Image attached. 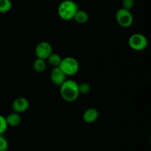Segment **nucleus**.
Here are the masks:
<instances>
[{
    "label": "nucleus",
    "mask_w": 151,
    "mask_h": 151,
    "mask_svg": "<svg viewBox=\"0 0 151 151\" xmlns=\"http://www.w3.org/2000/svg\"><path fill=\"white\" fill-rule=\"evenodd\" d=\"M60 94L66 102H75L80 95L79 84L75 80L66 79L60 86Z\"/></svg>",
    "instance_id": "nucleus-1"
},
{
    "label": "nucleus",
    "mask_w": 151,
    "mask_h": 151,
    "mask_svg": "<svg viewBox=\"0 0 151 151\" xmlns=\"http://www.w3.org/2000/svg\"><path fill=\"white\" fill-rule=\"evenodd\" d=\"M79 10V6L73 0H63L58 7V14L63 21L73 19L75 13Z\"/></svg>",
    "instance_id": "nucleus-2"
},
{
    "label": "nucleus",
    "mask_w": 151,
    "mask_h": 151,
    "mask_svg": "<svg viewBox=\"0 0 151 151\" xmlns=\"http://www.w3.org/2000/svg\"><path fill=\"white\" fill-rule=\"evenodd\" d=\"M59 68L64 73L66 76H74L78 73L79 71L80 65L75 58L67 56L62 59L61 62L59 65Z\"/></svg>",
    "instance_id": "nucleus-3"
},
{
    "label": "nucleus",
    "mask_w": 151,
    "mask_h": 151,
    "mask_svg": "<svg viewBox=\"0 0 151 151\" xmlns=\"http://www.w3.org/2000/svg\"><path fill=\"white\" fill-rule=\"evenodd\" d=\"M128 44L134 50L141 51L147 47L148 40L144 34L134 33L128 38Z\"/></svg>",
    "instance_id": "nucleus-4"
},
{
    "label": "nucleus",
    "mask_w": 151,
    "mask_h": 151,
    "mask_svg": "<svg viewBox=\"0 0 151 151\" xmlns=\"http://www.w3.org/2000/svg\"><path fill=\"white\" fill-rule=\"evenodd\" d=\"M115 17H116V20L118 25H120L122 28H129L134 22V16H133L131 10H126L122 7L119 8L116 12Z\"/></svg>",
    "instance_id": "nucleus-5"
},
{
    "label": "nucleus",
    "mask_w": 151,
    "mask_h": 151,
    "mask_svg": "<svg viewBox=\"0 0 151 151\" xmlns=\"http://www.w3.org/2000/svg\"><path fill=\"white\" fill-rule=\"evenodd\" d=\"M53 53V48L50 42L42 41L38 43L35 48V53L37 58L47 60L49 56Z\"/></svg>",
    "instance_id": "nucleus-6"
},
{
    "label": "nucleus",
    "mask_w": 151,
    "mask_h": 151,
    "mask_svg": "<svg viewBox=\"0 0 151 151\" xmlns=\"http://www.w3.org/2000/svg\"><path fill=\"white\" fill-rule=\"evenodd\" d=\"M12 110L13 112L22 113L26 112L29 107V102L25 97H18L12 103Z\"/></svg>",
    "instance_id": "nucleus-7"
},
{
    "label": "nucleus",
    "mask_w": 151,
    "mask_h": 151,
    "mask_svg": "<svg viewBox=\"0 0 151 151\" xmlns=\"http://www.w3.org/2000/svg\"><path fill=\"white\" fill-rule=\"evenodd\" d=\"M50 77L52 83L57 86H60L66 80V76L59 68V67L52 68V70L50 72Z\"/></svg>",
    "instance_id": "nucleus-8"
},
{
    "label": "nucleus",
    "mask_w": 151,
    "mask_h": 151,
    "mask_svg": "<svg viewBox=\"0 0 151 151\" xmlns=\"http://www.w3.org/2000/svg\"><path fill=\"white\" fill-rule=\"evenodd\" d=\"M99 118V111L94 107H89L86 110L83 115V119L87 124L95 122Z\"/></svg>",
    "instance_id": "nucleus-9"
},
{
    "label": "nucleus",
    "mask_w": 151,
    "mask_h": 151,
    "mask_svg": "<svg viewBox=\"0 0 151 151\" xmlns=\"http://www.w3.org/2000/svg\"><path fill=\"white\" fill-rule=\"evenodd\" d=\"M5 118L7 125L10 127H17L22 122V117L20 114L16 112H13L7 115Z\"/></svg>",
    "instance_id": "nucleus-10"
},
{
    "label": "nucleus",
    "mask_w": 151,
    "mask_h": 151,
    "mask_svg": "<svg viewBox=\"0 0 151 151\" xmlns=\"http://www.w3.org/2000/svg\"><path fill=\"white\" fill-rule=\"evenodd\" d=\"M88 19H89L88 13L85 10H80L79 9L75 13L73 20H75V22H77L78 24L83 25V24H86V22H88Z\"/></svg>",
    "instance_id": "nucleus-11"
},
{
    "label": "nucleus",
    "mask_w": 151,
    "mask_h": 151,
    "mask_svg": "<svg viewBox=\"0 0 151 151\" xmlns=\"http://www.w3.org/2000/svg\"><path fill=\"white\" fill-rule=\"evenodd\" d=\"M47 61L44 59L36 58L32 64V68L36 73H42L47 68Z\"/></svg>",
    "instance_id": "nucleus-12"
},
{
    "label": "nucleus",
    "mask_w": 151,
    "mask_h": 151,
    "mask_svg": "<svg viewBox=\"0 0 151 151\" xmlns=\"http://www.w3.org/2000/svg\"><path fill=\"white\" fill-rule=\"evenodd\" d=\"M62 59L61 56H60L58 53H52L50 56L48 57V59H47V62L52 66V68H57V67H59L60 62H61Z\"/></svg>",
    "instance_id": "nucleus-13"
},
{
    "label": "nucleus",
    "mask_w": 151,
    "mask_h": 151,
    "mask_svg": "<svg viewBox=\"0 0 151 151\" xmlns=\"http://www.w3.org/2000/svg\"><path fill=\"white\" fill-rule=\"evenodd\" d=\"M12 6L11 0H0V13H8L12 9Z\"/></svg>",
    "instance_id": "nucleus-14"
},
{
    "label": "nucleus",
    "mask_w": 151,
    "mask_h": 151,
    "mask_svg": "<svg viewBox=\"0 0 151 151\" xmlns=\"http://www.w3.org/2000/svg\"><path fill=\"white\" fill-rule=\"evenodd\" d=\"M91 91V85L88 82H82L79 84L80 94L86 95Z\"/></svg>",
    "instance_id": "nucleus-15"
},
{
    "label": "nucleus",
    "mask_w": 151,
    "mask_h": 151,
    "mask_svg": "<svg viewBox=\"0 0 151 151\" xmlns=\"http://www.w3.org/2000/svg\"><path fill=\"white\" fill-rule=\"evenodd\" d=\"M9 148V143L3 134H0V151H7Z\"/></svg>",
    "instance_id": "nucleus-16"
},
{
    "label": "nucleus",
    "mask_w": 151,
    "mask_h": 151,
    "mask_svg": "<svg viewBox=\"0 0 151 151\" xmlns=\"http://www.w3.org/2000/svg\"><path fill=\"white\" fill-rule=\"evenodd\" d=\"M7 121H6L5 117L2 115H0V134H4V132L7 130Z\"/></svg>",
    "instance_id": "nucleus-17"
},
{
    "label": "nucleus",
    "mask_w": 151,
    "mask_h": 151,
    "mask_svg": "<svg viewBox=\"0 0 151 151\" xmlns=\"http://www.w3.org/2000/svg\"><path fill=\"white\" fill-rule=\"evenodd\" d=\"M135 4V0H122V7L126 10H131Z\"/></svg>",
    "instance_id": "nucleus-18"
},
{
    "label": "nucleus",
    "mask_w": 151,
    "mask_h": 151,
    "mask_svg": "<svg viewBox=\"0 0 151 151\" xmlns=\"http://www.w3.org/2000/svg\"><path fill=\"white\" fill-rule=\"evenodd\" d=\"M150 141H151V136H150Z\"/></svg>",
    "instance_id": "nucleus-19"
}]
</instances>
